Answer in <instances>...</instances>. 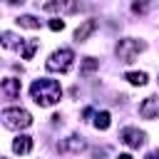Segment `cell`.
Returning <instances> with one entry per match:
<instances>
[{
    "label": "cell",
    "mask_w": 159,
    "mask_h": 159,
    "mask_svg": "<svg viewBox=\"0 0 159 159\" xmlns=\"http://www.w3.org/2000/svg\"><path fill=\"white\" fill-rule=\"evenodd\" d=\"M30 92H32V99L37 104H42V107H50L62 97V89H60V84L55 80H35Z\"/></svg>",
    "instance_id": "6da1fadb"
},
{
    "label": "cell",
    "mask_w": 159,
    "mask_h": 159,
    "mask_svg": "<svg viewBox=\"0 0 159 159\" xmlns=\"http://www.w3.org/2000/svg\"><path fill=\"white\" fill-rule=\"evenodd\" d=\"M2 124L7 129H25L32 124V117L27 109H2Z\"/></svg>",
    "instance_id": "7a4b0ae2"
},
{
    "label": "cell",
    "mask_w": 159,
    "mask_h": 159,
    "mask_svg": "<svg viewBox=\"0 0 159 159\" xmlns=\"http://www.w3.org/2000/svg\"><path fill=\"white\" fill-rule=\"evenodd\" d=\"M72 60H75V52L67 50V47H62V50H57V52L50 55V60L45 62V67L50 72H67L72 67Z\"/></svg>",
    "instance_id": "3957f363"
},
{
    "label": "cell",
    "mask_w": 159,
    "mask_h": 159,
    "mask_svg": "<svg viewBox=\"0 0 159 159\" xmlns=\"http://www.w3.org/2000/svg\"><path fill=\"white\" fill-rule=\"evenodd\" d=\"M142 50H144V42L132 40V37L119 40V45H117V55H119V60H122V62H132V60H134Z\"/></svg>",
    "instance_id": "277c9868"
},
{
    "label": "cell",
    "mask_w": 159,
    "mask_h": 159,
    "mask_svg": "<svg viewBox=\"0 0 159 159\" xmlns=\"http://www.w3.org/2000/svg\"><path fill=\"white\" fill-rule=\"evenodd\" d=\"M47 12H62V15H72L80 10V0H50L45 2Z\"/></svg>",
    "instance_id": "5b68a950"
},
{
    "label": "cell",
    "mask_w": 159,
    "mask_h": 159,
    "mask_svg": "<svg viewBox=\"0 0 159 159\" xmlns=\"http://www.w3.org/2000/svg\"><path fill=\"white\" fill-rule=\"evenodd\" d=\"M144 137H147L144 132H139V129H134V127H127V129L122 132V137H119V139H122L127 147H132V149H139V147L144 144Z\"/></svg>",
    "instance_id": "8992f818"
},
{
    "label": "cell",
    "mask_w": 159,
    "mask_h": 159,
    "mask_svg": "<svg viewBox=\"0 0 159 159\" xmlns=\"http://www.w3.org/2000/svg\"><path fill=\"white\" fill-rule=\"evenodd\" d=\"M139 117L144 119H157L159 117V97H147L139 104Z\"/></svg>",
    "instance_id": "52a82bcc"
},
{
    "label": "cell",
    "mask_w": 159,
    "mask_h": 159,
    "mask_svg": "<svg viewBox=\"0 0 159 159\" xmlns=\"http://www.w3.org/2000/svg\"><path fill=\"white\" fill-rule=\"evenodd\" d=\"M94 30H97V20H84V22L75 30V40H77V42H84Z\"/></svg>",
    "instance_id": "ba28073f"
},
{
    "label": "cell",
    "mask_w": 159,
    "mask_h": 159,
    "mask_svg": "<svg viewBox=\"0 0 159 159\" xmlns=\"http://www.w3.org/2000/svg\"><path fill=\"white\" fill-rule=\"evenodd\" d=\"M2 94H5L7 99H15V97H20V80H15V77H7V80H2Z\"/></svg>",
    "instance_id": "9c48e42d"
},
{
    "label": "cell",
    "mask_w": 159,
    "mask_h": 159,
    "mask_svg": "<svg viewBox=\"0 0 159 159\" xmlns=\"http://www.w3.org/2000/svg\"><path fill=\"white\" fill-rule=\"evenodd\" d=\"M12 149H15L17 154H27V152L32 149V139H30V137H17V139L12 142Z\"/></svg>",
    "instance_id": "30bf717a"
},
{
    "label": "cell",
    "mask_w": 159,
    "mask_h": 159,
    "mask_svg": "<svg viewBox=\"0 0 159 159\" xmlns=\"http://www.w3.org/2000/svg\"><path fill=\"white\" fill-rule=\"evenodd\" d=\"M15 22H17L20 27H27V30H37V27H40V20H35L32 15H22V17H17Z\"/></svg>",
    "instance_id": "8fae6325"
},
{
    "label": "cell",
    "mask_w": 159,
    "mask_h": 159,
    "mask_svg": "<svg viewBox=\"0 0 159 159\" xmlns=\"http://www.w3.org/2000/svg\"><path fill=\"white\" fill-rule=\"evenodd\" d=\"M2 45H5V47H20V45H22V40H20V37H15L12 32H2Z\"/></svg>",
    "instance_id": "7c38bea8"
},
{
    "label": "cell",
    "mask_w": 159,
    "mask_h": 159,
    "mask_svg": "<svg viewBox=\"0 0 159 159\" xmlns=\"http://www.w3.org/2000/svg\"><path fill=\"white\" fill-rule=\"evenodd\" d=\"M127 80H129L132 84H139V87L147 84V75H144V72H127Z\"/></svg>",
    "instance_id": "4fadbf2b"
},
{
    "label": "cell",
    "mask_w": 159,
    "mask_h": 159,
    "mask_svg": "<svg viewBox=\"0 0 159 159\" xmlns=\"http://www.w3.org/2000/svg\"><path fill=\"white\" fill-rule=\"evenodd\" d=\"M94 124H97V129H107L109 127V112H97Z\"/></svg>",
    "instance_id": "5bb4252c"
},
{
    "label": "cell",
    "mask_w": 159,
    "mask_h": 159,
    "mask_svg": "<svg viewBox=\"0 0 159 159\" xmlns=\"http://www.w3.org/2000/svg\"><path fill=\"white\" fill-rule=\"evenodd\" d=\"M67 149H70V152H82V149H84V142H82L80 137H70V139H67Z\"/></svg>",
    "instance_id": "9a60e30c"
},
{
    "label": "cell",
    "mask_w": 159,
    "mask_h": 159,
    "mask_svg": "<svg viewBox=\"0 0 159 159\" xmlns=\"http://www.w3.org/2000/svg\"><path fill=\"white\" fill-rule=\"evenodd\" d=\"M37 45H40L37 40H30V42H27V45L22 47V57H25V60H30V57L35 55V50H37Z\"/></svg>",
    "instance_id": "2e32d148"
},
{
    "label": "cell",
    "mask_w": 159,
    "mask_h": 159,
    "mask_svg": "<svg viewBox=\"0 0 159 159\" xmlns=\"http://www.w3.org/2000/svg\"><path fill=\"white\" fill-rule=\"evenodd\" d=\"M97 65H99V62H97L94 57H87V60H84V65H82V75H89L92 70H97Z\"/></svg>",
    "instance_id": "e0dca14e"
},
{
    "label": "cell",
    "mask_w": 159,
    "mask_h": 159,
    "mask_svg": "<svg viewBox=\"0 0 159 159\" xmlns=\"http://www.w3.org/2000/svg\"><path fill=\"white\" fill-rule=\"evenodd\" d=\"M62 27H65V22H62L60 17H55V20H50V30H52V32H60Z\"/></svg>",
    "instance_id": "ac0fdd59"
},
{
    "label": "cell",
    "mask_w": 159,
    "mask_h": 159,
    "mask_svg": "<svg viewBox=\"0 0 159 159\" xmlns=\"http://www.w3.org/2000/svg\"><path fill=\"white\" fill-rule=\"evenodd\" d=\"M147 5H149L147 0H137V2H134V12H144V10H147Z\"/></svg>",
    "instance_id": "d6986e66"
},
{
    "label": "cell",
    "mask_w": 159,
    "mask_h": 159,
    "mask_svg": "<svg viewBox=\"0 0 159 159\" xmlns=\"http://www.w3.org/2000/svg\"><path fill=\"white\" fill-rule=\"evenodd\" d=\"M117 159H132V154H119Z\"/></svg>",
    "instance_id": "ffe728a7"
},
{
    "label": "cell",
    "mask_w": 159,
    "mask_h": 159,
    "mask_svg": "<svg viewBox=\"0 0 159 159\" xmlns=\"http://www.w3.org/2000/svg\"><path fill=\"white\" fill-rule=\"evenodd\" d=\"M149 159H159V152H154V154H152V157H149Z\"/></svg>",
    "instance_id": "44dd1931"
}]
</instances>
